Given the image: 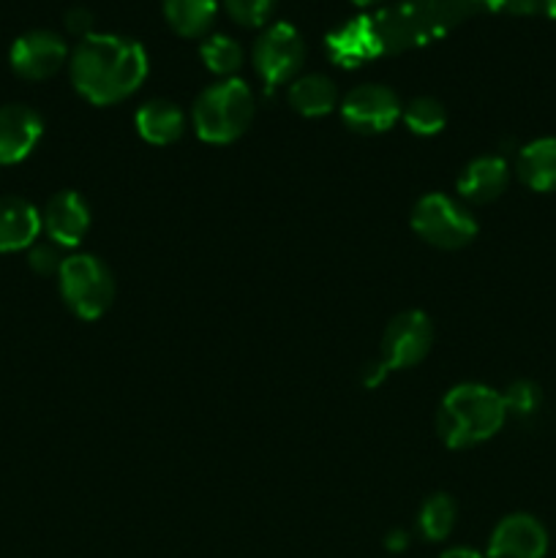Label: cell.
<instances>
[{
  "mask_svg": "<svg viewBox=\"0 0 556 558\" xmlns=\"http://www.w3.org/2000/svg\"><path fill=\"white\" fill-rule=\"evenodd\" d=\"M69 69L80 96L109 107L140 90L147 76V52L134 38L93 33L76 44Z\"/></svg>",
  "mask_w": 556,
  "mask_h": 558,
  "instance_id": "6da1fadb",
  "label": "cell"
},
{
  "mask_svg": "<svg viewBox=\"0 0 556 558\" xmlns=\"http://www.w3.org/2000/svg\"><path fill=\"white\" fill-rule=\"evenodd\" d=\"M507 420L501 392L485 385H458L442 398L436 412V434L450 450L483 445L501 430Z\"/></svg>",
  "mask_w": 556,
  "mask_h": 558,
  "instance_id": "7a4b0ae2",
  "label": "cell"
},
{
  "mask_svg": "<svg viewBox=\"0 0 556 558\" xmlns=\"http://www.w3.org/2000/svg\"><path fill=\"white\" fill-rule=\"evenodd\" d=\"M254 112L256 104L251 87L243 80L229 76L196 96L191 120L200 140L210 145H229L249 131Z\"/></svg>",
  "mask_w": 556,
  "mask_h": 558,
  "instance_id": "3957f363",
  "label": "cell"
},
{
  "mask_svg": "<svg viewBox=\"0 0 556 558\" xmlns=\"http://www.w3.org/2000/svg\"><path fill=\"white\" fill-rule=\"evenodd\" d=\"M60 294L71 314L93 322L109 311L114 300V276L98 256L74 254L58 272Z\"/></svg>",
  "mask_w": 556,
  "mask_h": 558,
  "instance_id": "277c9868",
  "label": "cell"
},
{
  "mask_svg": "<svg viewBox=\"0 0 556 558\" xmlns=\"http://www.w3.org/2000/svg\"><path fill=\"white\" fill-rule=\"evenodd\" d=\"M412 229L420 240L442 251H458L478 238V221L467 205L439 191L418 199L412 210Z\"/></svg>",
  "mask_w": 556,
  "mask_h": 558,
  "instance_id": "5b68a950",
  "label": "cell"
},
{
  "mask_svg": "<svg viewBox=\"0 0 556 558\" xmlns=\"http://www.w3.org/2000/svg\"><path fill=\"white\" fill-rule=\"evenodd\" d=\"M305 60V44L289 22H273L254 44V65L267 85H283L298 80Z\"/></svg>",
  "mask_w": 556,
  "mask_h": 558,
  "instance_id": "8992f818",
  "label": "cell"
},
{
  "mask_svg": "<svg viewBox=\"0 0 556 558\" xmlns=\"http://www.w3.org/2000/svg\"><path fill=\"white\" fill-rule=\"evenodd\" d=\"M434 343V327L423 311H403L392 316L382 336L379 360L387 371H407L423 363Z\"/></svg>",
  "mask_w": 556,
  "mask_h": 558,
  "instance_id": "52a82bcc",
  "label": "cell"
},
{
  "mask_svg": "<svg viewBox=\"0 0 556 558\" xmlns=\"http://www.w3.org/2000/svg\"><path fill=\"white\" fill-rule=\"evenodd\" d=\"M401 98L385 85H358L343 96L341 118L358 134H385L401 120Z\"/></svg>",
  "mask_w": 556,
  "mask_h": 558,
  "instance_id": "ba28073f",
  "label": "cell"
},
{
  "mask_svg": "<svg viewBox=\"0 0 556 558\" xmlns=\"http://www.w3.org/2000/svg\"><path fill=\"white\" fill-rule=\"evenodd\" d=\"M69 58V47L63 38L52 31H27L11 44L9 63L22 80H49L63 69Z\"/></svg>",
  "mask_w": 556,
  "mask_h": 558,
  "instance_id": "9c48e42d",
  "label": "cell"
},
{
  "mask_svg": "<svg viewBox=\"0 0 556 558\" xmlns=\"http://www.w3.org/2000/svg\"><path fill=\"white\" fill-rule=\"evenodd\" d=\"M548 532L543 523L527 512H512L501 518L494 529L485 558H545Z\"/></svg>",
  "mask_w": 556,
  "mask_h": 558,
  "instance_id": "30bf717a",
  "label": "cell"
},
{
  "mask_svg": "<svg viewBox=\"0 0 556 558\" xmlns=\"http://www.w3.org/2000/svg\"><path fill=\"white\" fill-rule=\"evenodd\" d=\"M41 229L52 243L74 248L90 229V207L76 191H58L44 205Z\"/></svg>",
  "mask_w": 556,
  "mask_h": 558,
  "instance_id": "8fae6325",
  "label": "cell"
},
{
  "mask_svg": "<svg viewBox=\"0 0 556 558\" xmlns=\"http://www.w3.org/2000/svg\"><path fill=\"white\" fill-rule=\"evenodd\" d=\"M44 131V120L25 104L0 107V163H20L33 153Z\"/></svg>",
  "mask_w": 556,
  "mask_h": 558,
  "instance_id": "7c38bea8",
  "label": "cell"
},
{
  "mask_svg": "<svg viewBox=\"0 0 556 558\" xmlns=\"http://www.w3.org/2000/svg\"><path fill=\"white\" fill-rule=\"evenodd\" d=\"M510 183V167L499 156H480L461 169L456 180V191L463 202L488 205L499 199Z\"/></svg>",
  "mask_w": 556,
  "mask_h": 558,
  "instance_id": "4fadbf2b",
  "label": "cell"
},
{
  "mask_svg": "<svg viewBox=\"0 0 556 558\" xmlns=\"http://www.w3.org/2000/svg\"><path fill=\"white\" fill-rule=\"evenodd\" d=\"M41 234V213L22 196H0V254L31 248Z\"/></svg>",
  "mask_w": 556,
  "mask_h": 558,
  "instance_id": "5bb4252c",
  "label": "cell"
},
{
  "mask_svg": "<svg viewBox=\"0 0 556 558\" xmlns=\"http://www.w3.org/2000/svg\"><path fill=\"white\" fill-rule=\"evenodd\" d=\"M134 123L142 140L150 145H172L183 136L185 114L178 104L167 101V98H153L136 109Z\"/></svg>",
  "mask_w": 556,
  "mask_h": 558,
  "instance_id": "9a60e30c",
  "label": "cell"
},
{
  "mask_svg": "<svg viewBox=\"0 0 556 558\" xmlns=\"http://www.w3.org/2000/svg\"><path fill=\"white\" fill-rule=\"evenodd\" d=\"M516 172L527 189L540 194L556 191V136H543L521 147L516 161Z\"/></svg>",
  "mask_w": 556,
  "mask_h": 558,
  "instance_id": "2e32d148",
  "label": "cell"
},
{
  "mask_svg": "<svg viewBox=\"0 0 556 558\" xmlns=\"http://www.w3.org/2000/svg\"><path fill=\"white\" fill-rule=\"evenodd\" d=\"M289 104L303 118H322L338 107V87L322 74H305L289 85Z\"/></svg>",
  "mask_w": 556,
  "mask_h": 558,
  "instance_id": "e0dca14e",
  "label": "cell"
},
{
  "mask_svg": "<svg viewBox=\"0 0 556 558\" xmlns=\"http://www.w3.org/2000/svg\"><path fill=\"white\" fill-rule=\"evenodd\" d=\"M164 16L178 36L200 38L216 22L218 0H161Z\"/></svg>",
  "mask_w": 556,
  "mask_h": 558,
  "instance_id": "ac0fdd59",
  "label": "cell"
},
{
  "mask_svg": "<svg viewBox=\"0 0 556 558\" xmlns=\"http://www.w3.org/2000/svg\"><path fill=\"white\" fill-rule=\"evenodd\" d=\"M456 526V501L447 494H434L423 501L418 512V529L428 543H442Z\"/></svg>",
  "mask_w": 556,
  "mask_h": 558,
  "instance_id": "d6986e66",
  "label": "cell"
},
{
  "mask_svg": "<svg viewBox=\"0 0 556 558\" xmlns=\"http://www.w3.org/2000/svg\"><path fill=\"white\" fill-rule=\"evenodd\" d=\"M401 120L407 129L418 136H434L447 125L445 104L431 96H418L403 107Z\"/></svg>",
  "mask_w": 556,
  "mask_h": 558,
  "instance_id": "ffe728a7",
  "label": "cell"
},
{
  "mask_svg": "<svg viewBox=\"0 0 556 558\" xmlns=\"http://www.w3.org/2000/svg\"><path fill=\"white\" fill-rule=\"evenodd\" d=\"M200 54H202V63H205L213 74L227 76V80L234 74V71H240V65H243V49H240V44L234 41V38L221 36V33L207 36L205 41H202Z\"/></svg>",
  "mask_w": 556,
  "mask_h": 558,
  "instance_id": "44dd1931",
  "label": "cell"
},
{
  "mask_svg": "<svg viewBox=\"0 0 556 558\" xmlns=\"http://www.w3.org/2000/svg\"><path fill=\"white\" fill-rule=\"evenodd\" d=\"M501 401H505L507 414H516V417H529V414L537 412L540 403H543V392H540V387L534 385V381L521 379V381H512V385L507 387L505 396H501Z\"/></svg>",
  "mask_w": 556,
  "mask_h": 558,
  "instance_id": "7402d4cb",
  "label": "cell"
},
{
  "mask_svg": "<svg viewBox=\"0 0 556 558\" xmlns=\"http://www.w3.org/2000/svg\"><path fill=\"white\" fill-rule=\"evenodd\" d=\"M63 251V245L52 243V240H41V243L36 240V243L31 245V251H27V265H31V270L38 272V276H58L63 262L69 259Z\"/></svg>",
  "mask_w": 556,
  "mask_h": 558,
  "instance_id": "603a6c76",
  "label": "cell"
},
{
  "mask_svg": "<svg viewBox=\"0 0 556 558\" xmlns=\"http://www.w3.org/2000/svg\"><path fill=\"white\" fill-rule=\"evenodd\" d=\"M276 0H223V9L229 11L238 25L259 27L270 20Z\"/></svg>",
  "mask_w": 556,
  "mask_h": 558,
  "instance_id": "cb8c5ba5",
  "label": "cell"
},
{
  "mask_svg": "<svg viewBox=\"0 0 556 558\" xmlns=\"http://www.w3.org/2000/svg\"><path fill=\"white\" fill-rule=\"evenodd\" d=\"M65 31H69L71 36L80 38V41H82V38L93 36L90 9H85V5H74V9L65 11Z\"/></svg>",
  "mask_w": 556,
  "mask_h": 558,
  "instance_id": "d4e9b609",
  "label": "cell"
},
{
  "mask_svg": "<svg viewBox=\"0 0 556 558\" xmlns=\"http://www.w3.org/2000/svg\"><path fill=\"white\" fill-rule=\"evenodd\" d=\"M385 376H387L385 363H382V360H376L374 365H368V368H365V374H363V385H365V387H376V385H379L382 379H385Z\"/></svg>",
  "mask_w": 556,
  "mask_h": 558,
  "instance_id": "484cf974",
  "label": "cell"
},
{
  "mask_svg": "<svg viewBox=\"0 0 556 558\" xmlns=\"http://www.w3.org/2000/svg\"><path fill=\"white\" fill-rule=\"evenodd\" d=\"M439 558H485V556H480L478 550L472 548H447Z\"/></svg>",
  "mask_w": 556,
  "mask_h": 558,
  "instance_id": "4316f807",
  "label": "cell"
},
{
  "mask_svg": "<svg viewBox=\"0 0 556 558\" xmlns=\"http://www.w3.org/2000/svg\"><path fill=\"white\" fill-rule=\"evenodd\" d=\"M401 545H403V537H401V534H392V537L390 539H387V548H401Z\"/></svg>",
  "mask_w": 556,
  "mask_h": 558,
  "instance_id": "83f0119b",
  "label": "cell"
},
{
  "mask_svg": "<svg viewBox=\"0 0 556 558\" xmlns=\"http://www.w3.org/2000/svg\"><path fill=\"white\" fill-rule=\"evenodd\" d=\"M354 5H374V3H379V0H352Z\"/></svg>",
  "mask_w": 556,
  "mask_h": 558,
  "instance_id": "f1b7e54d",
  "label": "cell"
}]
</instances>
